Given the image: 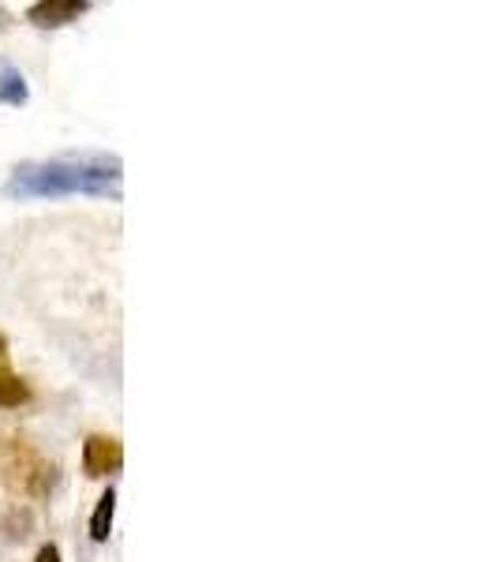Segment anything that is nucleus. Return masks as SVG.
Listing matches in <instances>:
<instances>
[{"label":"nucleus","instance_id":"nucleus-2","mask_svg":"<svg viewBox=\"0 0 498 562\" xmlns=\"http://www.w3.org/2000/svg\"><path fill=\"white\" fill-rule=\"evenodd\" d=\"M90 0H34L26 8V23L42 26V31H60V26L76 23L79 15H87Z\"/></svg>","mask_w":498,"mask_h":562},{"label":"nucleus","instance_id":"nucleus-8","mask_svg":"<svg viewBox=\"0 0 498 562\" xmlns=\"http://www.w3.org/2000/svg\"><path fill=\"white\" fill-rule=\"evenodd\" d=\"M34 562H65V559H60V548H57V543H45L38 555H34Z\"/></svg>","mask_w":498,"mask_h":562},{"label":"nucleus","instance_id":"nucleus-1","mask_svg":"<svg viewBox=\"0 0 498 562\" xmlns=\"http://www.w3.org/2000/svg\"><path fill=\"white\" fill-rule=\"evenodd\" d=\"M121 158L113 154H79V158L23 161L4 180L8 199H65V195H102L121 199Z\"/></svg>","mask_w":498,"mask_h":562},{"label":"nucleus","instance_id":"nucleus-3","mask_svg":"<svg viewBox=\"0 0 498 562\" xmlns=\"http://www.w3.org/2000/svg\"><path fill=\"white\" fill-rule=\"evenodd\" d=\"M124 465V447L113 435H90L83 442V469L87 476H113Z\"/></svg>","mask_w":498,"mask_h":562},{"label":"nucleus","instance_id":"nucleus-7","mask_svg":"<svg viewBox=\"0 0 498 562\" xmlns=\"http://www.w3.org/2000/svg\"><path fill=\"white\" fill-rule=\"evenodd\" d=\"M31 510H15L12 514V521H8L4 525V529H8V540H23L26 537V532H31Z\"/></svg>","mask_w":498,"mask_h":562},{"label":"nucleus","instance_id":"nucleus-4","mask_svg":"<svg viewBox=\"0 0 498 562\" xmlns=\"http://www.w3.org/2000/svg\"><path fill=\"white\" fill-rule=\"evenodd\" d=\"M31 402V386L8 364V338L0 334V409H20Z\"/></svg>","mask_w":498,"mask_h":562},{"label":"nucleus","instance_id":"nucleus-5","mask_svg":"<svg viewBox=\"0 0 498 562\" xmlns=\"http://www.w3.org/2000/svg\"><path fill=\"white\" fill-rule=\"evenodd\" d=\"M31 102V87H26V76L12 65H0V105L20 109Z\"/></svg>","mask_w":498,"mask_h":562},{"label":"nucleus","instance_id":"nucleus-6","mask_svg":"<svg viewBox=\"0 0 498 562\" xmlns=\"http://www.w3.org/2000/svg\"><path fill=\"white\" fill-rule=\"evenodd\" d=\"M113 518H116V492L109 487V492L98 498L94 514H90V540L94 543H105L109 532H113Z\"/></svg>","mask_w":498,"mask_h":562}]
</instances>
